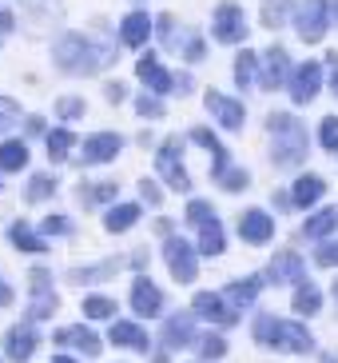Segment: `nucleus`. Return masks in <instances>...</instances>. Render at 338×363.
<instances>
[{"label": "nucleus", "instance_id": "obj_1", "mask_svg": "<svg viewBox=\"0 0 338 363\" xmlns=\"http://www.w3.org/2000/svg\"><path fill=\"white\" fill-rule=\"evenodd\" d=\"M52 60L60 72L68 76H92L100 65H112L116 52H112V44H95L92 36L84 33H64L60 40L52 44Z\"/></svg>", "mask_w": 338, "mask_h": 363}, {"label": "nucleus", "instance_id": "obj_2", "mask_svg": "<svg viewBox=\"0 0 338 363\" xmlns=\"http://www.w3.org/2000/svg\"><path fill=\"white\" fill-rule=\"evenodd\" d=\"M255 343L259 347H271V352H286V355H310L315 352V335H310L303 323L279 320V315H259L255 320Z\"/></svg>", "mask_w": 338, "mask_h": 363}, {"label": "nucleus", "instance_id": "obj_3", "mask_svg": "<svg viewBox=\"0 0 338 363\" xmlns=\"http://www.w3.org/2000/svg\"><path fill=\"white\" fill-rule=\"evenodd\" d=\"M267 136H271V160L279 168H295L307 160V128L291 120L286 112H271L267 116Z\"/></svg>", "mask_w": 338, "mask_h": 363}, {"label": "nucleus", "instance_id": "obj_4", "mask_svg": "<svg viewBox=\"0 0 338 363\" xmlns=\"http://www.w3.org/2000/svg\"><path fill=\"white\" fill-rule=\"evenodd\" d=\"M330 21H334V0H303V4L295 9V28L307 44L322 40V33H327Z\"/></svg>", "mask_w": 338, "mask_h": 363}, {"label": "nucleus", "instance_id": "obj_5", "mask_svg": "<svg viewBox=\"0 0 338 363\" xmlns=\"http://www.w3.org/2000/svg\"><path fill=\"white\" fill-rule=\"evenodd\" d=\"M163 264H168L175 284H191L195 272H199V252H195V244H187L183 235H171L168 244H163Z\"/></svg>", "mask_w": 338, "mask_h": 363}, {"label": "nucleus", "instance_id": "obj_6", "mask_svg": "<svg viewBox=\"0 0 338 363\" xmlns=\"http://www.w3.org/2000/svg\"><path fill=\"white\" fill-rule=\"evenodd\" d=\"M156 172L163 176V184H168L171 192H187L191 188V176L187 168H183V152H180V140H163L156 152Z\"/></svg>", "mask_w": 338, "mask_h": 363}, {"label": "nucleus", "instance_id": "obj_7", "mask_svg": "<svg viewBox=\"0 0 338 363\" xmlns=\"http://www.w3.org/2000/svg\"><path fill=\"white\" fill-rule=\"evenodd\" d=\"M28 291H32V299H28V323L48 320V315L56 311V288H52V276H48L44 267H32V272H28Z\"/></svg>", "mask_w": 338, "mask_h": 363}, {"label": "nucleus", "instance_id": "obj_8", "mask_svg": "<svg viewBox=\"0 0 338 363\" xmlns=\"http://www.w3.org/2000/svg\"><path fill=\"white\" fill-rule=\"evenodd\" d=\"M215 28H211V36L219 44H243L247 40V16H243V9L235 4V0H227V4H219L215 9Z\"/></svg>", "mask_w": 338, "mask_h": 363}, {"label": "nucleus", "instance_id": "obj_9", "mask_svg": "<svg viewBox=\"0 0 338 363\" xmlns=\"http://www.w3.org/2000/svg\"><path fill=\"white\" fill-rule=\"evenodd\" d=\"M203 104H207V112H211V120L219 124V128H227V132H239V128H243L247 108L239 104L235 96H223V92H207V96H203Z\"/></svg>", "mask_w": 338, "mask_h": 363}, {"label": "nucleus", "instance_id": "obj_10", "mask_svg": "<svg viewBox=\"0 0 338 363\" xmlns=\"http://www.w3.org/2000/svg\"><path fill=\"white\" fill-rule=\"evenodd\" d=\"M286 76H291V56H286V48H267L263 65H259V72H255L259 88H263V92H275V88L286 84Z\"/></svg>", "mask_w": 338, "mask_h": 363}, {"label": "nucleus", "instance_id": "obj_11", "mask_svg": "<svg viewBox=\"0 0 338 363\" xmlns=\"http://www.w3.org/2000/svg\"><path fill=\"white\" fill-rule=\"evenodd\" d=\"M322 92V68L315 65V60H307V65H298L295 72H291V100H295L298 108L310 104V100Z\"/></svg>", "mask_w": 338, "mask_h": 363}, {"label": "nucleus", "instance_id": "obj_12", "mask_svg": "<svg viewBox=\"0 0 338 363\" xmlns=\"http://www.w3.org/2000/svg\"><path fill=\"white\" fill-rule=\"evenodd\" d=\"M120 148H124V136L120 132H95V136L84 140V148H80V164H107L120 156Z\"/></svg>", "mask_w": 338, "mask_h": 363}, {"label": "nucleus", "instance_id": "obj_13", "mask_svg": "<svg viewBox=\"0 0 338 363\" xmlns=\"http://www.w3.org/2000/svg\"><path fill=\"white\" fill-rule=\"evenodd\" d=\"M132 308H136L139 320H159V315H163V291H159L148 276H139L136 284H132Z\"/></svg>", "mask_w": 338, "mask_h": 363}, {"label": "nucleus", "instance_id": "obj_14", "mask_svg": "<svg viewBox=\"0 0 338 363\" xmlns=\"http://www.w3.org/2000/svg\"><path fill=\"white\" fill-rule=\"evenodd\" d=\"M191 308H195V315H203V320H211V323H223V328H235V323L243 320V311H231L215 291H199V296L191 299Z\"/></svg>", "mask_w": 338, "mask_h": 363}, {"label": "nucleus", "instance_id": "obj_15", "mask_svg": "<svg viewBox=\"0 0 338 363\" xmlns=\"http://www.w3.org/2000/svg\"><path fill=\"white\" fill-rule=\"evenodd\" d=\"M303 279H307V264L298 259V252H279L267 267L263 284H303Z\"/></svg>", "mask_w": 338, "mask_h": 363}, {"label": "nucleus", "instance_id": "obj_16", "mask_svg": "<svg viewBox=\"0 0 338 363\" xmlns=\"http://www.w3.org/2000/svg\"><path fill=\"white\" fill-rule=\"evenodd\" d=\"M259 291H263V276H243V279H231L227 288H223V303L231 311H243V308H251L255 299H259Z\"/></svg>", "mask_w": 338, "mask_h": 363}, {"label": "nucleus", "instance_id": "obj_17", "mask_svg": "<svg viewBox=\"0 0 338 363\" xmlns=\"http://www.w3.org/2000/svg\"><path fill=\"white\" fill-rule=\"evenodd\" d=\"M36 328L32 323H16V328H8V335H4V352H8L12 363H28L32 355H36Z\"/></svg>", "mask_w": 338, "mask_h": 363}, {"label": "nucleus", "instance_id": "obj_18", "mask_svg": "<svg viewBox=\"0 0 338 363\" xmlns=\"http://www.w3.org/2000/svg\"><path fill=\"white\" fill-rule=\"evenodd\" d=\"M191 343H195V315H191V311L171 315V320L163 323V347H168V352H183Z\"/></svg>", "mask_w": 338, "mask_h": 363}, {"label": "nucleus", "instance_id": "obj_19", "mask_svg": "<svg viewBox=\"0 0 338 363\" xmlns=\"http://www.w3.org/2000/svg\"><path fill=\"white\" fill-rule=\"evenodd\" d=\"M239 235H243L247 244H267V240L275 235V220H271V212H263V208H247L243 220H239Z\"/></svg>", "mask_w": 338, "mask_h": 363}, {"label": "nucleus", "instance_id": "obj_20", "mask_svg": "<svg viewBox=\"0 0 338 363\" xmlns=\"http://www.w3.org/2000/svg\"><path fill=\"white\" fill-rule=\"evenodd\" d=\"M136 72H139V84L151 88V96H163V92H171V72H168L163 65H159V60H156L151 52L139 56Z\"/></svg>", "mask_w": 338, "mask_h": 363}, {"label": "nucleus", "instance_id": "obj_21", "mask_svg": "<svg viewBox=\"0 0 338 363\" xmlns=\"http://www.w3.org/2000/svg\"><path fill=\"white\" fill-rule=\"evenodd\" d=\"M56 343H60V347H76V352H84V355H100V335H95L92 328H84V323L60 328L56 331Z\"/></svg>", "mask_w": 338, "mask_h": 363}, {"label": "nucleus", "instance_id": "obj_22", "mask_svg": "<svg viewBox=\"0 0 338 363\" xmlns=\"http://www.w3.org/2000/svg\"><path fill=\"white\" fill-rule=\"evenodd\" d=\"M107 340L116 343V347H127V352H148V331L139 328V323H127V320H120V323H112V335Z\"/></svg>", "mask_w": 338, "mask_h": 363}, {"label": "nucleus", "instance_id": "obj_23", "mask_svg": "<svg viewBox=\"0 0 338 363\" xmlns=\"http://www.w3.org/2000/svg\"><path fill=\"white\" fill-rule=\"evenodd\" d=\"M322 192H327L322 176H298L295 188H291V203H295V208H310V203L322 200Z\"/></svg>", "mask_w": 338, "mask_h": 363}, {"label": "nucleus", "instance_id": "obj_24", "mask_svg": "<svg viewBox=\"0 0 338 363\" xmlns=\"http://www.w3.org/2000/svg\"><path fill=\"white\" fill-rule=\"evenodd\" d=\"M124 267V259H100V264H88V267H72V284H100V279H112Z\"/></svg>", "mask_w": 338, "mask_h": 363}, {"label": "nucleus", "instance_id": "obj_25", "mask_svg": "<svg viewBox=\"0 0 338 363\" xmlns=\"http://www.w3.org/2000/svg\"><path fill=\"white\" fill-rule=\"evenodd\" d=\"M139 203H116V208H107V216H104V228L112 235H120V232H127V228H136L139 224Z\"/></svg>", "mask_w": 338, "mask_h": 363}, {"label": "nucleus", "instance_id": "obj_26", "mask_svg": "<svg viewBox=\"0 0 338 363\" xmlns=\"http://www.w3.org/2000/svg\"><path fill=\"white\" fill-rule=\"evenodd\" d=\"M8 240H12V247H21V252H28V256H40V252H48L44 235H36L28 224H24V220L8 224Z\"/></svg>", "mask_w": 338, "mask_h": 363}, {"label": "nucleus", "instance_id": "obj_27", "mask_svg": "<svg viewBox=\"0 0 338 363\" xmlns=\"http://www.w3.org/2000/svg\"><path fill=\"white\" fill-rule=\"evenodd\" d=\"M223 247H227V235H223L219 220H203L199 224V247L195 252H203V256H223Z\"/></svg>", "mask_w": 338, "mask_h": 363}, {"label": "nucleus", "instance_id": "obj_28", "mask_svg": "<svg viewBox=\"0 0 338 363\" xmlns=\"http://www.w3.org/2000/svg\"><path fill=\"white\" fill-rule=\"evenodd\" d=\"M120 36H124L127 48H139V44H148V36H151V21L144 16V12H132V16H124Z\"/></svg>", "mask_w": 338, "mask_h": 363}, {"label": "nucleus", "instance_id": "obj_29", "mask_svg": "<svg viewBox=\"0 0 338 363\" xmlns=\"http://www.w3.org/2000/svg\"><path fill=\"white\" fill-rule=\"evenodd\" d=\"M291 303H295L298 315H318V311H322V291H318L310 279H303V284H295V299H291Z\"/></svg>", "mask_w": 338, "mask_h": 363}, {"label": "nucleus", "instance_id": "obj_30", "mask_svg": "<svg viewBox=\"0 0 338 363\" xmlns=\"http://www.w3.org/2000/svg\"><path fill=\"white\" fill-rule=\"evenodd\" d=\"M24 168H28V144L24 140L0 144V172H24Z\"/></svg>", "mask_w": 338, "mask_h": 363}, {"label": "nucleus", "instance_id": "obj_31", "mask_svg": "<svg viewBox=\"0 0 338 363\" xmlns=\"http://www.w3.org/2000/svg\"><path fill=\"white\" fill-rule=\"evenodd\" d=\"M334 224H338V212H334V208H322V212H315L307 224H303V235H315V240L334 235Z\"/></svg>", "mask_w": 338, "mask_h": 363}, {"label": "nucleus", "instance_id": "obj_32", "mask_svg": "<svg viewBox=\"0 0 338 363\" xmlns=\"http://www.w3.org/2000/svg\"><path fill=\"white\" fill-rule=\"evenodd\" d=\"M191 140H195L199 148L211 152V160H215V176H219V172H227V152H223V144L211 136V132H207V128H195V132H191Z\"/></svg>", "mask_w": 338, "mask_h": 363}, {"label": "nucleus", "instance_id": "obj_33", "mask_svg": "<svg viewBox=\"0 0 338 363\" xmlns=\"http://www.w3.org/2000/svg\"><path fill=\"white\" fill-rule=\"evenodd\" d=\"M56 196V180L52 176H44V172H36L28 180V188H24V200L28 203H40V200H52Z\"/></svg>", "mask_w": 338, "mask_h": 363}, {"label": "nucleus", "instance_id": "obj_34", "mask_svg": "<svg viewBox=\"0 0 338 363\" xmlns=\"http://www.w3.org/2000/svg\"><path fill=\"white\" fill-rule=\"evenodd\" d=\"M255 72H259V56L255 52H239L235 56V88H251Z\"/></svg>", "mask_w": 338, "mask_h": 363}, {"label": "nucleus", "instance_id": "obj_35", "mask_svg": "<svg viewBox=\"0 0 338 363\" xmlns=\"http://www.w3.org/2000/svg\"><path fill=\"white\" fill-rule=\"evenodd\" d=\"M195 352H199V363H215V359H223L227 355V340L223 335H195Z\"/></svg>", "mask_w": 338, "mask_h": 363}, {"label": "nucleus", "instance_id": "obj_36", "mask_svg": "<svg viewBox=\"0 0 338 363\" xmlns=\"http://www.w3.org/2000/svg\"><path fill=\"white\" fill-rule=\"evenodd\" d=\"M72 144H76V140H72V132H68V128L48 132V156H52L56 164H60V160H68V152H72Z\"/></svg>", "mask_w": 338, "mask_h": 363}, {"label": "nucleus", "instance_id": "obj_37", "mask_svg": "<svg viewBox=\"0 0 338 363\" xmlns=\"http://www.w3.org/2000/svg\"><path fill=\"white\" fill-rule=\"evenodd\" d=\"M84 315L88 320H112V315H116V303H112L107 296H88L84 299Z\"/></svg>", "mask_w": 338, "mask_h": 363}, {"label": "nucleus", "instance_id": "obj_38", "mask_svg": "<svg viewBox=\"0 0 338 363\" xmlns=\"http://www.w3.org/2000/svg\"><path fill=\"white\" fill-rule=\"evenodd\" d=\"M215 180H219V188H227V192H243L251 176H247V168H231V172H219Z\"/></svg>", "mask_w": 338, "mask_h": 363}, {"label": "nucleus", "instance_id": "obj_39", "mask_svg": "<svg viewBox=\"0 0 338 363\" xmlns=\"http://www.w3.org/2000/svg\"><path fill=\"white\" fill-rule=\"evenodd\" d=\"M21 120V104L16 100H8V96H0V136L4 132H12V124Z\"/></svg>", "mask_w": 338, "mask_h": 363}, {"label": "nucleus", "instance_id": "obj_40", "mask_svg": "<svg viewBox=\"0 0 338 363\" xmlns=\"http://www.w3.org/2000/svg\"><path fill=\"white\" fill-rule=\"evenodd\" d=\"M318 144L327 152H338V120L334 116H327L322 124H318Z\"/></svg>", "mask_w": 338, "mask_h": 363}, {"label": "nucleus", "instance_id": "obj_41", "mask_svg": "<svg viewBox=\"0 0 338 363\" xmlns=\"http://www.w3.org/2000/svg\"><path fill=\"white\" fill-rule=\"evenodd\" d=\"M56 116L60 120H80L84 116V100L80 96H64L60 104H56Z\"/></svg>", "mask_w": 338, "mask_h": 363}, {"label": "nucleus", "instance_id": "obj_42", "mask_svg": "<svg viewBox=\"0 0 338 363\" xmlns=\"http://www.w3.org/2000/svg\"><path fill=\"white\" fill-rule=\"evenodd\" d=\"M84 200L88 203H112L116 200V184H92V188L84 192Z\"/></svg>", "mask_w": 338, "mask_h": 363}, {"label": "nucleus", "instance_id": "obj_43", "mask_svg": "<svg viewBox=\"0 0 338 363\" xmlns=\"http://www.w3.org/2000/svg\"><path fill=\"white\" fill-rule=\"evenodd\" d=\"M40 235H72V220H68V216H48Z\"/></svg>", "mask_w": 338, "mask_h": 363}, {"label": "nucleus", "instance_id": "obj_44", "mask_svg": "<svg viewBox=\"0 0 338 363\" xmlns=\"http://www.w3.org/2000/svg\"><path fill=\"white\" fill-rule=\"evenodd\" d=\"M315 264H318V267H334V264H338V247H334V235H330V240H322V244H318V252H315Z\"/></svg>", "mask_w": 338, "mask_h": 363}, {"label": "nucleus", "instance_id": "obj_45", "mask_svg": "<svg viewBox=\"0 0 338 363\" xmlns=\"http://www.w3.org/2000/svg\"><path fill=\"white\" fill-rule=\"evenodd\" d=\"M211 216H215V208H211L207 200H191V203H187V220H191L195 228H199L203 220H211Z\"/></svg>", "mask_w": 338, "mask_h": 363}, {"label": "nucleus", "instance_id": "obj_46", "mask_svg": "<svg viewBox=\"0 0 338 363\" xmlns=\"http://www.w3.org/2000/svg\"><path fill=\"white\" fill-rule=\"evenodd\" d=\"M136 112H139V116L159 120V116H163V104H159V96H139L136 100Z\"/></svg>", "mask_w": 338, "mask_h": 363}, {"label": "nucleus", "instance_id": "obj_47", "mask_svg": "<svg viewBox=\"0 0 338 363\" xmlns=\"http://www.w3.org/2000/svg\"><path fill=\"white\" fill-rule=\"evenodd\" d=\"M183 56H187L191 65H199L203 56H207V44H203V36H191V40H187V48H183Z\"/></svg>", "mask_w": 338, "mask_h": 363}, {"label": "nucleus", "instance_id": "obj_48", "mask_svg": "<svg viewBox=\"0 0 338 363\" xmlns=\"http://www.w3.org/2000/svg\"><path fill=\"white\" fill-rule=\"evenodd\" d=\"M156 24H159V36H163L168 44L175 40V16H171V12H163V16H159Z\"/></svg>", "mask_w": 338, "mask_h": 363}, {"label": "nucleus", "instance_id": "obj_49", "mask_svg": "<svg viewBox=\"0 0 338 363\" xmlns=\"http://www.w3.org/2000/svg\"><path fill=\"white\" fill-rule=\"evenodd\" d=\"M139 192H144V200H148V203H159V188L151 180H139Z\"/></svg>", "mask_w": 338, "mask_h": 363}, {"label": "nucleus", "instance_id": "obj_50", "mask_svg": "<svg viewBox=\"0 0 338 363\" xmlns=\"http://www.w3.org/2000/svg\"><path fill=\"white\" fill-rule=\"evenodd\" d=\"M175 92H180V96H187V92H191V76H175Z\"/></svg>", "mask_w": 338, "mask_h": 363}, {"label": "nucleus", "instance_id": "obj_51", "mask_svg": "<svg viewBox=\"0 0 338 363\" xmlns=\"http://www.w3.org/2000/svg\"><path fill=\"white\" fill-rule=\"evenodd\" d=\"M107 100H112V104H120V100H124V84H107Z\"/></svg>", "mask_w": 338, "mask_h": 363}, {"label": "nucleus", "instance_id": "obj_52", "mask_svg": "<svg viewBox=\"0 0 338 363\" xmlns=\"http://www.w3.org/2000/svg\"><path fill=\"white\" fill-rule=\"evenodd\" d=\"M8 303H12V288L0 279V308H8Z\"/></svg>", "mask_w": 338, "mask_h": 363}, {"label": "nucleus", "instance_id": "obj_53", "mask_svg": "<svg viewBox=\"0 0 338 363\" xmlns=\"http://www.w3.org/2000/svg\"><path fill=\"white\" fill-rule=\"evenodd\" d=\"M40 132H44L40 116H28V136H40Z\"/></svg>", "mask_w": 338, "mask_h": 363}, {"label": "nucleus", "instance_id": "obj_54", "mask_svg": "<svg viewBox=\"0 0 338 363\" xmlns=\"http://www.w3.org/2000/svg\"><path fill=\"white\" fill-rule=\"evenodd\" d=\"M8 28H12V12H0V36L8 33Z\"/></svg>", "mask_w": 338, "mask_h": 363}, {"label": "nucleus", "instance_id": "obj_55", "mask_svg": "<svg viewBox=\"0 0 338 363\" xmlns=\"http://www.w3.org/2000/svg\"><path fill=\"white\" fill-rule=\"evenodd\" d=\"M24 4H28V9H40V4H52V0H24Z\"/></svg>", "mask_w": 338, "mask_h": 363}, {"label": "nucleus", "instance_id": "obj_56", "mask_svg": "<svg viewBox=\"0 0 338 363\" xmlns=\"http://www.w3.org/2000/svg\"><path fill=\"white\" fill-rule=\"evenodd\" d=\"M52 363H76V359H72V355H56Z\"/></svg>", "mask_w": 338, "mask_h": 363}, {"label": "nucleus", "instance_id": "obj_57", "mask_svg": "<svg viewBox=\"0 0 338 363\" xmlns=\"http://www.w3.org/2000/svg\"><path fill=\"white\" fill-rule=\"evenodd\" d=\"M318 363H338V359H334V355H322V359H318Z\"/></svg>", "mask_w": 338, "mask_h": 363}]
</instances>
